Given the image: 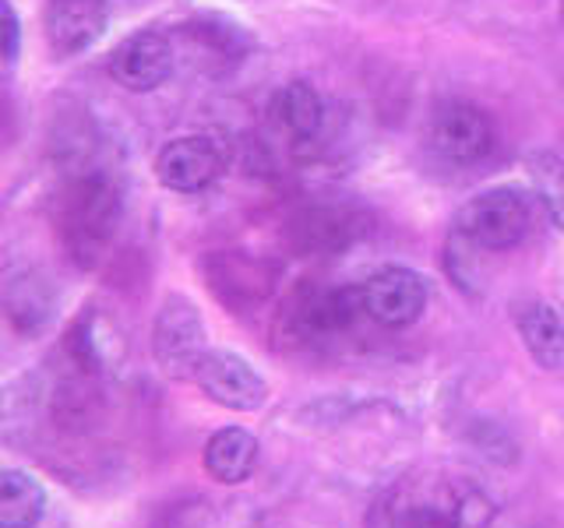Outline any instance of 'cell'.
Instances as JSON below:
<instances>
[{
    "instance_id": "obj_17",
    "label": "cell",
    "mask_w": 564,
    "mask_h": 528,
    "mask_svg": "<svg viewBox=\"0 0 564 528\" xmlns=\"http://www.w3.org/2000/svg\"><path fill=\"white\" fill-rule=\"evenodd\" d=\"M18 50H22V18L11 0H0V61L14 64Z\"/></svg>"
},
{
    "instance_id": "obj_9",
    "label": "cell",
    "mask_w": 564,
    "mask_h": 528,
    "mask_svg": "<svg viewBox=\"0 0 564 528\" xmlns=\"http://www.w3.org/2000/svg\"><path fill=\"white\" fill-rule=\"evenodd\" d=\"M110 14V0H43V32L57 57H75V53L93 46Z\"/></svg>"
},
{
    "instance_id": "obj_4",
    "label": "cell",
    "mask_w": 564,
    "mask_h": 528,
    "mask_svg": "<svg viewBox=\"0 0 564 528\" xmlns=\"http://www.w3.org/2000/svg\"><path fill=\"white\" fill-rule=\"evenodd\" d=\"M191 381L202 387L208 402L223 405L229 413H258L269 402V381L234 349H208Z\"/></svg>"
},
{
    "instance_id": "obj_13",
    "label": "cell",
    "mask_w": 564,
    "mask_h": 528,
    "mask_svg": "<svg viewBox=\"0 0 564 528\" xmlns=\"http://www.w3.org/2000/svg\"><path fill=\"white\" fill-rule=\"evenodd\" d=\"M516 328H519L522 345L536 366H543V370L564 366V321L551 304H543V299H529V304H522L516 314Z\"/></svg>"
},
{
    "instance_id": "obj_7",
    "label": "cell",
    "mask_w": 564,
    "mask_h": 528,
    "mask_svg": "<svg viewBox=\"0 0 564 528\" xmlns=\"http://www.w3.org/2000/svg\"><path fill=\"white\" fill-rule=\"evenodd\" d=\"M223 173V152L205 134L173 138L155 155V180L173 194H198L212 187Z\"/></svg>"
},
{
    "instance_id": "obj_5",
    "label": "cell",
    "mask_w": 564,
    "mask_h": 528,
    "mask_svg": "<svg viewBox=\"0 0 564 528\" xmlns=\"http://www.w3.org/2000/svg\"><path fill=\"white\" fill-rule=\"evenodd\" d=\"M364 314L381 328H410L427 310V282L420 272L402 264H384L367 282H360Z\"/></svg>"
},
{
    "instance_id": "obj_3",
    "label": "cell",
    "mask_w": 564,
    "mask_h": 528,
    "mask_svg": "<svg viewBox=\"0 0 564 528\" xmlns=\"http://www.w3.org/2000/svg\"><path fill=\"white\" fill-rule=\"evenodd\" d=\"M208 352V331L198 307L187 296L170 293L152 324V356L166 377L191 381L202 356Z\"/></svg>"
},
{
    "instance_id": "obj_14",
    "label": "cell",
    "mask_w": 564,
    "mask_h": 528,
    "mask_svg": "<svg viewBox=\"0 0 564 528\" xmlns=\"http://www.w3.org/2000/svg\"><path fill=\"white\" fill-rule=\"evenodd\" d=\"M46 515V490L22 469L0 472V528H35Z\"/></svg>"
},
{
    "instance_id": "obj_1",
    "label": "cell",
    "mask_w": 564,
    "mask_h": 528,
    "mask_svg": "<svg viewBox=\"0 0 564 528\" xmlns=\"http://www.w3.org/2000/svg\"><path fill=\"white\" fill-rule=\"evenodd\" d=\"M123 216V198L113 176L99 169L70 180L61 201V240L78 268H96L110 254Z\"/></svg>"
},
{
    "instance_id": "obj_18",
    "label": "cell",
    "mask_w": 564,
    "mask_h": 528,
    "mask_svg": "<svg viewBox=\"0 0 564 528\" xmlns=\"http://www.w3.org/2000/svg\"><path fill=\"white\" fill-rule=\"evenodd\" d=\"M395 528H458L452 515H445L441 507H427V504H416L410 510H402Z\"/></svg>"
},
{
    "instance_id": "obj_15",
    "label": "cell",
    "mask_w": 564,
    "mask_h": 528,
    "mask_svg": "<svg viewBox=\"0 0 564 528\" xmlns=\"http://www.w3.org/2000/svg\"><path fill=\"white\" fill-rule=\"evenodd\" d=\"M275 120L293 141H311L317 138L325 123V102L307 81H293L275 96Z\"/></svg>"
},
{
    "instance_id": "obj_2",
    "label": "cell",
    "mask_w": 564,
    "mask_h": 528,
    "mask_svg": "<svg viewBox=\"0 0 564 528\" xmlns=\"http://www.w3.org/2000/svg\"><path fill=\"white\" fill-rule=\"evenodd\" d=\"M529 198L519 187H490L458 208L455 229L480 251H511L529 233Z\"/></svg>"
},
{
    "instance_id": "obj_16",
    "label": "cell",
    "mask_w": 564,
    "mask_h": 528,
    "mask_svg": "<svg viewBox=\"0 0 564 528\" xmlns=\"http://www.w3.org/2000/svg\"><path fill=\"white\" fill-rule=\"evenodd\" d=\"M529 176H533L546 216L564 233V158L557 152H533L529 155Z\"/></svg>"
},
{
    "instance_id": "obj_11",
    "label": "cell",
    "mask_w": 564,
    "mask_h": 528,
    "mask_svg": "<svg viewBox=\"0 0 564 528\" xmlns=\"http://www.w3.org/2000/svg\"><path fill=\"white\" fill-rule=\"evenodd\" d=\"M67 356L85 377H99L113 370L123 356V339L110 317L99 310H85L67 331Z\"/></svg>"
},
{
    "instance_id": "obj_10",
    "label": "cell",
    "mask_w": 564,
    "mask_h": 528,
    "mask_svg": "<svg viewBox=\"0 0 564 528\" xmlns=\"http://www.w3.org/2000/svg\"><path fill=\"white\" fill-rule=\"evenodd\" d=\"M364 314L360 286L357 289H322V293H300L286 314V321L296 328L300 339H317V334L346 331Z\"/></svg>"
},
{
    "instance_id": "obj_8",
    "label": "cell",
    "mask_w": 564,
    "mask_h": 528,
    "mask_svg": "<svg viewBox=\"0 0 564 528\" xmlns=\"http://www.w3.org/2000/svg\"><path fill=\"white\" fill-rule=\"evenodd\" d=\"M110 75L128 92H152L173 75V43L155 29L131 32L113 50Z\"/></svg>"
},
{
    "instance_id": "obj_12",
    "label": "cell",
    "mask_w": 564,
    "mask_h": 528,
    "mask_svg": "<svg viewBox=\"0 0 564 528\" xmlns=\"http://www.w3.org/2000/svg\"><path fill=\"white\" fill-rule=\"evenodd\" d=\"M258 437L243 427H223L208 437L205 444V472L223 486H240L254 475L258 469Z\"/></svg>"
},
{
    "instance_id": "obj_6",
    "label": "cell",
    "mask_w": 564,
    "mask_h": 528,
    "mask_svg": "<svg viewBox=\"0 0 564 528\" xmlns=\"http://www.w3.org/2000/svg\"><path fill=\"white\" fill-rule=\"evenodd\" d=\"M431 148L452 166H473L494 148V123L473 102H445L431 120Z\"/></svg>"
}]
</instances>
